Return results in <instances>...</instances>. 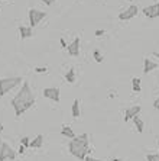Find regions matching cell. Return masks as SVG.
<instances>
[{"instance_id": "24", "label": "cell", "mask_w": 159, "mask_h": 161, "mask_svg": "<svg viewBox=\"0 0 159 161\" xmlns=\"http://www.w3.org/2000/svg\"><path fill=\"white\" fill-rule=\"evenodd\" d=\"M94 35H96V36H103V35H104V31H103V29H97Z\"/></svg>"}, {"instance_id": "15", "label": "cell", "mask_w": 159, "mask_h": 161, "mask_svg": "<svg viewBox=\"0 0 159 161\" xmlns=\"http://www.w3.org/2000/svg\"><path fill=\"white\" fill-rule=\"evenodd\" d=\"M132 121H133V123H135L136 129H137V132H139V133L143 132V128H145V125H143V121H142L139 116H135V118L132 119Z\"/></svg>"}, {"instance_id": "13", "label": "cell", "mask_w": 159, "mask_h": 161, "mask_svg": "<svg viewBox=\"0 0 159 161\" xmlns=\"http://www.w3.org/2000/svg\"><path fill=\"white\" fill-rule=\"evenodd\" d=\"M71 113L74 118H80V115H81V110H80V100L75 99L74 103H72V108H71Z\"/></svg>"}, {"instance_id": "1", "label": "cell", "mask_w": 159, "mask_h": 161, "mask_svg": "<svg viewBox=\"0 0 159 161\" xmlns=\"http://www.w3.org/2000/svg\"><path fill=\"white\" fill-rule=\"evenodd\" d=\"M35 102H36V97L33 95V91L31 90L29 83L25 81L23 86H22V89H20V90L18 91V95L12 99V103L10 104L13 106L14 115L19 118V116H22L28 109H31L33 104H35Z\"/></svg>"}, {"instance_id": "27", "label": "cell", "mask_w": 159, "mask_h": 161, "mask_svg": "<svg viewBox=\"0 0 159 161\" xmlns=\"http://www.w3.org/2000/svg\"><path fill=\"white\" fill-rule=\"evenodd\" d=\"M59 42H61V47L62 48H67V44H65V41H64V38H61V41H59Z\"/></svg>"}, {"instance_id": "2", "label": "cell", "mask_w": 159, "mask_h": 161, "mask_svg": "<svg viewBox=\"0 0 159 161\" xmlns=\"http://www.w3.org/2000/svg\"><path fill=\"white\" fill-rule=\"evenodd\" d=\"M90 139L87 133H81L80 137H74L72 141H70L68 144V150L75 158H80V160H84L85 155L93 152V150L90 148Z\"/></svg>"}, {"instance_id": "26", "label": "cell", "mask_w": 159, "mask_h": 161, "mask_svg": "<svg viewBox=\"0 0 159 161\" xmlns=\"http://www.w3.org/2000/svg\"><path fill=\"white\" fill-rule=\"evenodd\" d=\"M84 161H100V160H97V158H93V157H85Z\"/></svg>"}, {"instance_id": "32", "label": "cell", "mask_w": 159, "mask_h": 161, "mask_svg": "<svg viewBox=\"0 0 159 161\" xmlns=\"http://www.w3.org/2000/svg\"><path fill=\"white\" fill-rule=\"evenodd\" d=\"M113 161H122L120 158H113Z\"/></svg>"}, {"instance_id": "16", "label": "cell", "mask_w": 159, "mask_h": 161, "mask_svg": "<svg viewBox=\"0 0 159 161\" xmlns=\"http://www.w3.org/2000/svg\"><path fill=\"white\" fill-rule=\"evenodd\" d=\"M132 90L135 91V93L141 91V78L139 77H133L132 78Z\"/></svg>"}, {"instance_id": "12", "label": "cell", "mask_w": 159, "mask_h": 161, "mask_svg": "<svg viewBox=\"0 0 159 161\" xmlns=\"http://www.w3.org/2000/svg\"><path fill=\"white\" fill-rule=\"evenodd\" d=\"M19 33H20V38L22 39H26V38H31L32 36V26H20L19 28Z\"/></svg>"}, {"instance_id": "9", "label": "cell", "mask_w": 159, "mask_h": 161, "mask_svg": "<svg viewBox=\"0 0 159 161\" xmlns=\"http://www.w3.org/2000/svg\"><path fill=\"white\" fill-rule=\"evenodd\" d=\"M67 49H68V54H70L71 57H78L80 55V36H77L72 42L68 44Z\"/></svg>"}, {"instance_id": "7", "label": "cell", "mask_w": 159, "mask_h": 161, "mask_svg": "<svg viewBox=\"0 0 159 161\" xmlns=\"http://www.w3.org/2000/svg\"><path fill=\"white\" fill-rule=\"evenodd\" d=\"M42 95H43V97L59 103V89L58 87H47V89H43Z\"/></svg>"}, {"instance_id": "30", "label": "cell", "mask_w": 159, "mask_h": 161, "mask_svg": "<svg viewBox=\"0 0 159 161\" xmlns=\"http://www.w3.org/2000/svg\"><path fill=\"white\" fill-rule=\"evenodd\" d=\"M153 55H155L156 58H159V52H153Z\"/></svg>"}, {"instance_id": "6", "label": "cell", "mask_w": 159, "mask_h": 161, "mask_svg": "<svg viewBox=\"0 0 159 161\" xmlns=\"http://www.w3.org/2000/svg\"><path fill=\"white\" fill-rule=\"evenodd\" d=\"M139 12V7L136 5H130L126 10H123L122 13H119V19L120 20H130L132 18H135Z\"/></svg>"}, {"instance_id": "17", "label": "cell", "mask_w": 159, "mask_h": 161, "mask_svg": "<svg viewBox=\"0 0 159 161\" xmlns=\"http://www.w3.org/2000/svg\"><path fill=\"white\" fill-rule=\"evenodd\" d=\"M61 133L64 135V137H67V138H72L75 137V133H74V131L70 128V126H62V129H61Z\"/></svg>"}, {"instance_id": "8", "label": "cell", "mask_w": 159, "mask_h": 161, "mask_svg": "<svg viewBox=\"0 0 159 161\" xmlns=\"http://www.w3.org/2000/svg\"><path fill=\"white\" fill-rule=\"evenodd\" d=\"M142 12H143V15H145L146 18H150V19H153V18H159V2H158V3H155V5L146 6Z\"/></svg>"}, {"instance_id": "11", "label": "cell", "mask_w": 159, "mask_h": 161, "mask_svg": "<svg viewBox=\"0 0 159 161\" xmlns=\"http://www.w3.org/2000/svg\"><path fill=\"white\" fill-rule=\"evenodd\" d=\"M155 68H158V64L156 62L149 60V58H143V73L145 74H148L149 71H153Z\"/></svg>"}, {"instance_id": "4", "label": "cell", "mask_w": 159, "mask_h": 161, "mask_svg": "<svg viewBox=\"0 0 159 161\" xmlns=\"http://www.w3.org/2000/svg\"><path fill=\"white\" fill-rule=\"evenodd\" d=\"M28 16H29V25H31L32 28H35L41 20L47 18V13L42 12V10H38V9H29Z\"/></svg>"}, {"instance_id": "14", "label": "cell", "mask_w": 159, "mask_h": 161, "mask_svg": "<svg viewBox=\"0 0 159 161\" xmlns=\"http://www.w3.org/2000/svg\"><path fill=\"white\" fill-rule=\"evenodd\" d=\"M43 144V137L42 135H38L36 138H33V141H31L29 147L31 148H41Z\"/></svg>"}, {"instance_id": "3", "label": "cell", "mask_w": 159, "mask_h": 161, "mask_svg": "<svg viewBox=\"0 0 159 161\" xmlns=\"http://www.w3.org/2000/svg\"><path fill=\"white\" fill-rule=\"evenodd\" d=\"M22 83V77H7V78H0V96H5L7 91L14 89L16 86Z\"/></svg>"}, {"instance_id": "18", "label": "cell", "mask_w": 159, "mask_h": 161, "mask_svg": "<svg viewBox=\"0 0 159 161\" xmlns=\"http://www.w3.org/2000/svg\"><path fill=\"white\" fill-rule=\"evenodd\" d=\"M65 78H67L68 83H74V81H75V71H74V68H70V70L67 71Z\"/></svg>"}, {"instance_id": "31", "label": "cell", "mask_w": 159, "mask_h": 161, "mask_svg": "<svg viewBox=\"0 0 159 161\" xmlns=\"http://www.w3.org/2000/svg\"><path fill=\"white\" fill-rule=\"evenodd\" d=\"M2 131H3V125L0 123V132H2Z\"/></svg>"}, {"instance_id": "21", "label": "cell", "mask_w": 159, "mask_h": 161, "mask_svg": "<svg viewBox=\"0 0 159 161\" xmlns=\"http://www.w3.org/2000/svg\"><path fill=\"white\" fill-rule=\"evenodd\" d=\"M33 71H35V73H38V74H42V73H47L48 68H47V67H35V68H33Z\"/></svg>"}, {"instance_id": "10", "label": "cell", "mask_w": 159, "mask_h": 161, "mask_svg": "<svg viewBox=\"0 0 159 161\" xmlns=\"http://www.w3.org/2000/svg\"><path fill=\"white\" fill-rule=\"evenodd\" d=\"M142 108L141 106H130V108H127L126 112H124V121H130V119H133L135 116H137V115L141 113Z\"/></svg>"}, {"instance_id": "33", "label": "cell", "mask_w": 159, "mask_h": 161, "mask_svg": "<svg viewBox=\"0 0 159 161\" xmlns=\"http://www.w3.org/2000/svg\"><path fill=\"white\" fill-rule=\"evenodd\" d=\"M158 150H159V139H158Z\"/></svg>"}, {"instance_id": "22", "label": "cell", "mask_w": 159, "mask_h": 161, "mask_svg": "<svg viewBox=\"0 0 159 161\" xmlns=\"http://www.w3.org/2000/svg\"><path fill=\"white\" fill-rule=\"evenodd\" d=\"M29 144H31V139H29L28 137H23V138H22V145H23L25 148L29 147Z\"/></svg>"}, {"instance_id": "28", "label": "cell", "mask_w": 159, "mask_h": 161, "mask_svg": "<svg viewBox=\"0 0 159 161\" xmlns=\"http://www.w3.org/2000/svg\"><path fill=\"white\" fill-rule=\"evenodd\" d=\"M19 154H23V152H25V147H23V145H20V148H19Z\"/></svg>"}, {"instance_id": "20", "label": "cell", "mask_w": 159, "mask_h": 161, "mask_svg": "<svg viewBox=\"0 0 159 161\" xmlns=\"http://www.w3.org/2000/svg\"><path fill=\"white\" fill-rule=\"evenodd\" d=\"M148 161H159V154H148L146 155Z\"/></svg>"}, {"instance_id": "19", "label": "cell", "mask_w": 159, "mask_h": 161, "mask_svg": "<svg viewBox=\"0 0 159 161\" xmlns=\"http://www.w3.org/2000/svg\"><path fill=\"white\" fill-rule=\"evenodd\" d=\"M93 55H94V60L97 62H103V55H101V52L98 51V49H94Z\"/></svg>"}, {"instance_id": "34", "label": "cell", "mask_w": 159, "mask_h": 161, "mask_svg": "<svg viewBox=\"0 0 159 161\" xmlns=\"http://www.w3.org/2000/svg\"><path fill=\"white\" fill-rule=\"evenodd\" d=\"M127 2H133V0H127Z\"/></svg>"}, {"instance_id": "5", "label": "cell", "mask_w": 159, "mask_h": 161, "mask_svg": "<svg viewBox=\"0 0 159 161\" xmlns=\"http://www.w3.org/2000/svg\"><path fill=\"white\" fill-rule=\"evenodd\" d=\"M16 154L18 152L12 150L9 144L3 142V148H2V152H0V161H6V160H14L16 158Z\"/></svg>"}, {"instance_id": "25", "label": "cell", "mask_w": 159, "mask_h": 161, "mask_svg": "<svg viewBox=\"0 0 159 161\" xmlns=\"http://www.w3.org/2000/svg\"><path fill=\"white\" fill-rule=\"evenodd\" d=\"M153 108H155V109H156V110H159V97H158V99H156V100H155V102H153Z\"/></svg>"}, {"instance_id": "29", "label": "cell", "mask_w": 159, "mask_h": 161, "mask_svg": "<svg viewBox=\"0 0 159 161\" xmlns=\"http://www.w3.org/2000/svg\"><path fill=\"white\" fill-rule=\"evenodd\" d=\"M3 142H5L3 139H0V152H2V148H3Z\"/></svg>"}, {"instance_id": "23", "label": "cell", "mask_w": 159, "mask_h": 161, "mask_svg": "<svg viewBox=\"0 0 159 161\" xmlns=\"http://www.w3.org/2000/svg\"><path fill=\"white\" fill-rule=\"evenodd\" d=\"M41 2H42V3H45L47 6H51V5H54V3H55L56 0H41Z\"/></svg>"}]
</instances>
